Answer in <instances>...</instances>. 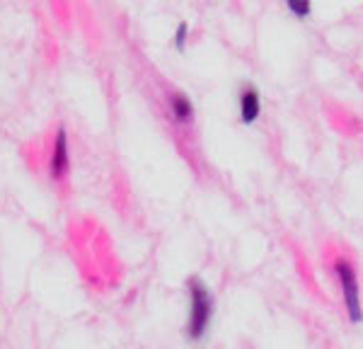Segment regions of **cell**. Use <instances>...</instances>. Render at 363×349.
Instances as JSON below:
<instances>
[{
  "label": "cell",
  "instance_id": "6da1fadb",
  "mask_svg": "<svg viewBox=\"0 0 363 349\" xmlns=\"http://www.w3.org/2000/svg\"><path fill=\"white\" fill-rule=\"evenodd\" d=\"M189 289H191V318H189V325H186V333H189L191 340H199V337H203L208 330L211 313H213V301H211L208 289L203 287L199 279H191Z\"/></svg>",
  "mask_w": 363,
  "mask_h": 349
},
{
  "label": "cell",
  "instance_id": "7a4b0ae2",
  "mask_svg": "<svg viewBox=\"0 0 363 349\" xmlns=\"http://www.w3.org/2000/svg\"><path fill=\"white\" fill-rule=\"evenodd\" d=\"M337 277H339V284H342V289H344V299H347V306H349V316L354 323H359L361 320V304H359V284H356L354 267H351L347 260H339L337 262Z\"/></svg>",
  "mask_w": 363,
  "mask_h": 349
},
{
  "label": "cell",
  "instance_id": "3957f363",
  "mask_svg": "<svg viewBox=\"0 0 363 349\" xmlns=\"http://www.w3.org/2000/svg\"><path fill=\"white\" fill-rule=\"evenodd\" d=\"M49 167H51V174L54 177H63L68 170V136H66V129H58L56 133V143H54V155L49 160Z\"/></svg>",
  "mask_w": 363,
  "mask_h": 349
},
{
  "label": "cell",
  "instance_id": "277c9868",
  "mask_svg": "<svg viewBox=\"0 0 363 349\" xmlns=\"http://www.w3.org/2000/svg\"><path fill=\"white\" fill-rule=\"evenodd\" d=\"M259 112H262L259 92L252 85L245 87L242 95H240V121H242V124H255Z\"/></svg>",
  "mask_w": 363,
  "mask_h": 349
},
{
  "label": "cell",
  "instance_id": "5b68a950",
  "mask_svg": "<svg viewBox=\"0 0 363 349\" xmlns=\"http://www.w3.org/2000/svg\"><path fill=\"white\" fill-rule=\"evenodd\" d=\"M169 112H172L174 121L184 124V121H191V116H194V107H191V100L186 95H174L172 100H169Z\"/></svg>",
  "mask_w": 363,
  "mask_h": 349
},
{
  "label": "cell",
  "instance_id": "8992f818",
  "mask_svg": "<svg viewBox=\"0 0 363 349\" xmlns=\"http://www.w3.org/2000/svg\"><path fill=\"white\" fill-rule=\"evenodd\" d=\"M289 10L294 15H298V17H308L313 8H310L308 0H289Z\"/></svg>",
  "mask_w": 363,
  "mask_h": 349
},
{
  "label": "cell",
  "instance_id": "52a82bcc",
  "mask_svg": "<svg viewBox=\"0 0 363 349\" xmlns=\"http://www.w3.org/2000/svg\"><path fill=\"white\" fill-rule=\"evenodd\" d=\"M184 39H186V25L182 22V25L177 27V34H174V46H177L179 51L184 49Z\"/></svg>",
  "mask_w": 363,
  "mask_h": 349
}]
</instances>
